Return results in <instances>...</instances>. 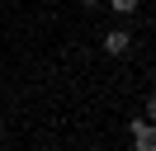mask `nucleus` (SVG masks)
I'll use <instances>...</instances> for the list:
<instances>
[{"label": "nucleus", "instance_id": "1", "mask_svg": "<svg viewBox=\"0 0 156 151\" xmlns=\"http://www.w3.org/2000/svg\"><path fill=\"white\" fill-rule=\"evenodd\" d=\"M133 146H137V151H156V123L133 118Z\"/></svg>", "mask_w": 156, "mask_h": 151}, {"label": "nucleus", "instance_id": "2", "mask_svg": "<svg viewBox=\"0 0 156 151\" xmlns=\"http://www.w3.org/2000/svg\"><path fill=\"white\" fill-rule=\"evenodd\" d=\"M128 47H133V38H128V28H109V33H104V52H109V57H123Z\"/></svg>", "mask_w": 156, "mask_h": 151}, {"label": "nucleus", "instance_id": "3", "mask_svg": "<svg viewBox=\"0 0 156 151\" xmlns=\"http://www.w3.org/2000/svg\"><path fill=\"white\" fill-rule=\"evenodd\" d=\"M109 9H118V14H133V9H137V0H109Z\"/></svg>", "mask_w": 156, "mask_h": 151}, {"label": "nucleus", "instance_id": "4", "mask_svg": "<svg viewBox=\"0 0 156 151\" xmlns=\"http://www.w3.org/2000/svg\"><path fill=\"white\" fill-rule=\"evenodd\" d=\"M147 123H156V94L147 99Z\"/></svg>", "mask_w": 156, "mask_h": 151}, {"label": "nucleus", "instance_id": "5", "mask_svg": "<svg viewBox=\"0 0 156 151\" xmlns=\"http://www.w3.org/2000/svg\"><path fill=\"white\" fill-rule=\"evenodd\" d=\"M80 5H99V0H80Z\"/></svg>", "mask_w": 156, "mask_h": 151}]
</instances>
